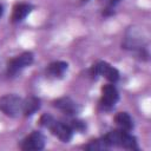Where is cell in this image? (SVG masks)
I'll return each mask as SVG.
<instances>
[{"instance_id":"cell-1","label":"cell","mask_w":151,"mask_h":151,"mask_svg":"<svg viewBox=\"0 0 151 151\" xmlns=\"http://www.w3.org/2000/svg\"><path fill=\"white\" fill-rule=\"evenodd\" d=\"M40 124L45 127H47L55 137H58L61 142L64 143H67L71 140L72 138V133H73V130L71 129L70 125L67 124H64L61 122H58L55 120L52 116L50 114H44L41 118H40Z\"/></svg>"},{"instance_id":"cell-2","label":"cell","mask_w":151,"mask_h":151,"mask_svg":"<svg viewBox=\"0 0 151 151\" xmlns=\"http://www.w3.org/2000/svg\"><path fill=\"white\" fill-rule=\"evenodd\" d=\"M104 138L106 143L109 144V146L116 145V146H120V147L129 149V150H138L136 138L132 134H130L129 131H125L122 129L110 131Z\"/></svg>"},{"instance_id":"cell-3","label":"cell","mask_w":151,"mask_h":151,"mask_svg":"<svg viewBox=\"0 0 151 151\" xmlns=\"http://www.w3.org/2000/svg\"><path fill=\"white\" fill-rule=\"evenodd\" d=\"M24 100L15 94H6L0 98V111L8 117H18L22 113Z\"/></svg>"},{"instance_id":"cell-4","label":"cell","mask_w":151,"mask_h":151,"mask_svg":"<svg viewBox=\"0 0 151 151\" xmlns=\"http://www.w3.org/2000/svg\"><path fill=\"white\" fill-rule=\"evenodd\" d=\"M33 61V54L31 52L21 53L20 55L11 59L7 65V73L9 76H15L18 72H20L22 68L29 66Z\"/></svg>"},{"instance_id":"cell-5","label":"cell","mask_w":151,"mask_h":151,"mask_svg":"<svg viewBox=\"0 0 151 151\" xmlns=\"http://www.w3.org/2000/svg\"><path fill=\"white\" fill-rule=\"evenodd\" d=\"M119 98L117 88L112 84L104 85L101 87V99H100V105L104 110H110L114 106Z\"/></svg>"},{"instance_id":"cell-6","label":"cell","mask_w":151,"mask_h":151,"mask_svg":"<svg viewBox=\"0 0 151 151\" xmlns=\"http://www.w3.org/2000/svg\"><path fill=\"white\" fill-rule=\"evenodd\" d=\"M92 72L94 76H103L105 77L107 80L114 83L119 79V72L117 68H114L113 66H111L110 64L105 63V61H99L93 67H92Z\"/></svg>"},{"instance_id":"cell-7","label":"cell","mask_w":151,"mask_h":151,"mask_svg":"<svg viewBox=\"0 0 151 151\" xmlns=\"http://www.w3.org/2000/svg\"><path fill=\"white\" fill-rule=\"evenodd\" d=\"M44 146H45V138L38 131H34L31 134H28L20 144V147L25 151L41 150V149H44Z\"/></svg>"},{"instance_id":"cell-8","label":"cell","mask_w":151,"mask_h":151,"mask_svg":"<svg viewBox=\"0 0 151 151\" xmlns=\"http://www.w3.org/2000/svg\"><path fill=\"white\" fill-rule=\"evenodd\" d=\"M53 105H54L58 110H60V111H63L64 113L70 114V116L77 114L78 111H79L78 104H77L76 101H73L71 98H68V97H63V98H59V99L54 100V101H53Z\"/></svg>"},{"instance_id":"cell-9","label":"cell","mask_w":151,"mask_h":151,"mask_svg":"<svg viewBox=\"0 0 151 151\" xmlns=\"http://www.w3.org/2000/svg\"><path fill=\"white\" fill-rule=\"evenodd\" d=\"M32 11V6L28 4H17L13 8V13H12V21L13 22H19L21 20H24Z\"/></svg>"},{"instance_id":"cell-10","label":"cell","mask_w":151,"mask_h":151,"mask_svg":"<svg viewBox=\"0 0 151 151\" xmlns=\"http://www.w3.org/2000/svg\"><path fill=\"white\" fill-rule=\"evenodd\" d=\"M40 109V99L37 97H28L22 103V113L26 117L34 114Z\"/></svg>"},{"instance_id":"cell-11","label":"cell","mask_w":151,"mask_h":151,"mask_svg":"<svg viewBox=\"0 0 151 151\" xmlns=\"http://www.w3.org/2000/svg\"><path fill=\"white\" fill-rule=\"evenodd\" d=\"M114 122H116V124L122 130L130 131V130L133 129V120L130 117V114L126 113V112H119V113H117L116 117H114Z\"/></svg>"},{"instance_id":"cell-12","label":"cell","mask_w":151,"mask_h":151,"mask_svg":"<svg viewBox=\"0 0 151 151\" xmlns=\"http://www.w3.org/2000/svg\"><path fill=\"white\" fill-rule=\"evenodd\" d=\"M67 70V63L65 61H54V63H51L47 67V73L51 76V77H63L64 73L66 72Z\"/></svg>"},{"instance_id":"cell-13","label":"cell","mask_w":151,"mask_h":151,"mask_svg":"<svg viewBox=\"0 0 151 151\" xmlns=\"http://www.w3.org/2000/svg\"><path fill=\"white\" fill-rule=\"evenodd\" d=\"M110 147L109 144L106 143L105 138H101V139H96V140H92L90 144H87L85 146V149L87 150H105Z\"/></svg>"},{"instance_id":"cell-14","label":"cell","mask_w":151,"mask_h":151,"mask_svg":"<svg viewBox=\"0 0 151 151\" xmlns=\"http://www.w3.org/2000/svg\"><path fill=\"white\" fill-rule=\"evenodd\" d=\"M71 129L72 130H77V131H81L85 129V124L81 120H73L71 124Z\"/></svg>"},{"instance_id":"cell-15","label":"cell","mask_w":151,"mask_h":151,"mask_svg":"<svg viewBox=\"0 0 151 151\" xmlns=\"http://www.w3.org/2000/svg\"><path fill=\"white\" fill-rule=\"evenodd\" d=\"M120 0H99V2H101L105 8H112L114 5H117Z\"/></svg>"},{"instance_id":"cell-16","label":"cell","mask_w":151,"mask_h":151,"mask_svg":"<svg viewBox=\"0 0 151 151\" xmlns=\"http://www.w3.org/2000/svg\"><path fill=\"white\" fill-rule=\"evenodd\" d=\"M2 13H4V7H2V5H0V17L2 15Z\"/></svg>"}]
</instances>
